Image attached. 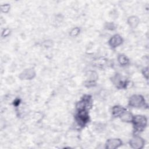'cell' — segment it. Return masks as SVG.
I'll use <instances>...</instances> for the list:
<instances>
[{
    "mask_svg": "<svg viewBox=\"0 0 149 149\" xmlns=\"http://www.w3.org/2000/svg\"><path fill=\"white\" fill-rule=\"evenodd\" d=\"M134 125L138 129H141L147 125V119L145 116L141 115H137L133 118Z\"/></svg>",
    "mask_w": 149,
    "mask_h": 149,
    "instance_id": "1",
    "label": "cell"
},
{
    "mask_svg": "<svg viewBox=\"0 0 149 149\" xmlns=\"http://www.w3.org/2000/svg\"><path fill=\"white\" fill-rule=\"evenodd\" d=\"M127 22L129 24V26L132 28H135L137 27L139 23V19L137 17L133 16L130 17H129Z\"/></svg>",
    "mask_w": 149,
    "mask_h": 149,
    "instance_id": "8",
    "label": "cell"
},
{
    "mask_svg": "<svg viewBox=\"0 0 149 149\" xmlns=\"http://www.w3.org/2000/svg\"><path fill=\"white\" fill-rule=\"evenodd\" d=\"M119 116L122 121L126 122L132 121L133 118V116L131 113H130L127 111H123Z\"/></svg>",
    "mask_w": 149,
    "mask_h": 149,
    "instance_id": "7",
    "label": "cell"
},
{
    "mask_svg": "<svg viewBox=\"0 0 149 149\" xmlns=\"http://www.w3.org/2000/svg\"><path fill=\"white\" fill-rule=\"evenodd\" d=\"M86 76L89 81H93L97 79L98 75L95 72L89 71L86 73Z\"/></svg>",
    "mask_w": 149,
    "mask_h": 149,
    "instance_id": "9",
    "label": "cell"
},
{
    "mask_svg": "<svg viewBox=\"0 0 149 149\" xmlns=\"http://www.w3.org/2000/svg\"><path fill=\"white\" fill-rule=\"evenodd\" d=\"M144 102V98L140 95H133L131 97L129 101L130 105L134 107H140L143 105Z\"/></svg>",
    "mask_w": 149,
    "mask_h": 149,
    "instance_id": "2",
    "label": "cell"
},
{
    "mask_svg": "<svg viewBox=\"0 0 149 149\" xmlns=\"http://www.w3.org/2000/svg\"><path fill=\"white\" fill-rule=\"evenodd\" d=\"M107 27L108 29H110V30H113L115 29V26L113 23H108L107 24Z\"/></svg>",
    "mask_w": 149,
    "mask_h": 149,
    "instance_id": "14",
    "label": "cell"
},
{
    "mask_svg": "<svg viewBox=\"0 0 149 149\" xmlns=\"http://www.w3.org/2000/svg\"><path fill=\"white\" fill-rule=\"evenodd\" d=\"M36 73L31 69H27L22 72L19 76L22 80H30L35 76Z\"/></svg>",
    "mask_w": 149,
    "mask_h": 149,
    "instance_id": "4",
    "label": "cell"
},
{
    "mask_svg": "<svg viewBox=\"0 0 149 149\" xmlns=\"http://www.w3.org/2000/svg\"><path fill=\"white\" fill-rule=\"evenodd\" d=\"M122 42V37L118 35V34H116L114 35L109 40V45L112 47H116L118 46H119V45H120Z\"/></svg>",
    "mask_w": 149,
    "mask_h": 149,
    "instance_id": "6",
    "label": "cell"
},
{
    "mask_svg": "<svg viewBox=\"0 0 149 149\" xmlns=\"http://www.w3.org/2000/svg\"><path fill=\"white\" fill-rule=\"evenodd\" d=\"M1 10L3 12H6L9 10V5L8 4H5L4 5H2L1 6Z\"/></svg>",
    "mask_w": 149,
    "mask_h": 149,
    "instance_id": "13",
    "label": "cell"
},
{
    "mask_svg": "<svg viewBox=\"0 0 149 149\" xmlns=\"http://www.w3.org/2000/svg\"><path fill=\"white\" fill-rule=\"evenodd\" d=\"M144 144V141L143 139L140 137H134L132 138L130 141V145L133 148L140 149L141 148Z\"/></svg>",
    "mask_w": 149,
    "mask_h": 149,
    "instance_id": "3",
    "label": "cell"
},
{
    "mask_svg": "<svg viewBox=\"0 0 149 149\" xmlns=\"http://www.w3.org/2000/svg\"><path fill=\"white\" fill-rule=\"evenodd\" d=\"M122 144V141L119 139H109L107 141L106 147L109 149H115Z\"/></svg>",
    "mask_w": 149,
    "mask_h": 149,
    "instance_id": "5",
    "label": "cell"
},
{
    "mask_svg": "<svg viewBox=\"0 0 149 149\" xmlns=\"http://www.w3.org/2000/svg\"><path fill=\"white\" fill-rule=\"evenodd\" d=\"M118 61L119 63L122 65H125L129 62V59L127 58L123 55H120L118 57Z\"/></svg>",
    "mask_w": 149,
    "mask_h": 149,
    "instance_id": "10",
    "label": "cell"
},
{
    "mask_svg": "<svg viewBox=\"0 0 149 149\" xmlns=\"http://www.w3.org/2000/svg\"><path fill=\"white\" fill-rule=\"evenodd\" d=\"M79 32H80V29L77 27H76L72 30V31L70 33V34L71 36L74 37V36H76L79 33Z\"/></svg>",
    "mask_w": 149,
    "mask_h": 149,
    "instance_id": "12",
    "label": "cell"
},
{
    "mask_svg": "<svg viewBox=\"0 0 149 149\" xmlns=\"http://www.w3.org/2000/svg\"><path fill=\"white\" fill-rule=\"evenodd\" d=\"M124 109L122 108V107H115L113 108V113L115 116H118L120 115L123 111H124Z\"/></svg>",
    "mask_w": 149,
    "mask_h": 149,
    "instance_id": "11",
    "label": "cell"
}]
</instances>
